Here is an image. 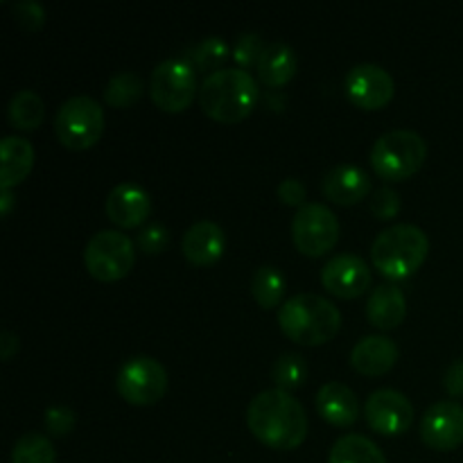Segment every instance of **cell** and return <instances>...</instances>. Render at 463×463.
Here are the masks:
<instances>
[{
    "mask_svg": "<svg viewBox=\"0 0 463 463\" xmlns=\"http://www.w3.org/2000/svg\"><path fill=\"white\" fill-rule=\"evenodd\" d=\"M247 425L253 437L274 450H294L307 437V414L285 389H265L247 407Z\"/></svg>",
    "mask_w": 463,
    "mask_h": 463,
    "instance_id": "obj_1",
    "label": "cell"
},
{
    "mask_svg": "<svg viewBox=\"0 0 463 463\" xmlns=\"http://www.w3.org/2000/svg\"><path fill=\"white\" fill-rule=\"evenodd\" d=\"M199 107L222 125H235L253 111L258 102V81L242 68H222L199 84Z\"/></svg>",
    "mask_w": 463,
    "mask_h": 463,
    "instance_id": "obj_2",
    "label": "cell"
},
{
    "mask_svg": "<svg viewBox=\"0 0 463 463\" xmlns=\"http://www.w3.org/2000/svg\"><path fill=\"white\" fill-rule=\"evenodd\" d=\"M279 326L294 344L319 346L339 333L342 312L326 297L301 292L279 307Z\"/></svg>",
    "mask_w": 463,
    "mask_h": 463,
    "instance_id": "obj_3",
    "label": "cell"
},
{
    "mask_svg": "<svg viewBox=\"0 0 463 463\" xmlns=\"http://www.w3.org/2000/svg\"><path fill=\"white\" fill-rule=\"evenodd\" d=\"M430 251V240L425 231L416 224H393L380 231L371 247V260L375 269L392 280H402L414 274L425 262Z\"/></svg>",
    "mask_w": 463,
    "mask_h": 463,
    "instance_id": "obj_4",
    "label": "cell"
},
{
    "mask_svg": "<svg viewBox=\"0 0 463 463\" xmlns=\"http://www.w3.org/2000/svg\"><path fill=\"white\" fill-rule=\"evenodd\" d=\"M428 156V143L414 129H392L375 140L371 165L384 181H405L420 170Z\"/></svg>",
    "mask_w": 463,
    "mask_h": 463,
    "instance_id": "obj_5",
    "label": "cell"
},
{
    "mask_svg": "<svg viewBox=\"0 0 463 463\" xmlns=\"http://www.w3.org/2000/svg\"><path fill=\"white\" fill-rule=\"evenodd\" d=\"M54 134L66 149H90L104 134V109L90 95H72L59 107Z\"/></svg>",
    "mask_w": 463,
    "mask_h": 463,
    "instance_id": "obj_6",
    "label": "cell"
},
{
    "mask_svg": "<svg viewBox=\"0 0 463 463\" xmlns=\"http://www.w3.org/2000/svg\"><path fill=\"white\" fill-rule=\"evenodd\" d=\"M149 95L154 104L167 113H181L199 95L197 71L184 57L165 59L149 77Z\"/></svg>",
    "mask_w": 463,
    "mask_h": 463,
    "instance_id": "obj_7",
    "label": "cell"
},
{
    "mask_svg": "<svg viewBox=\"0 0 463 463\" xmlns=\"http://www.w3.org/2000/svg\"><path fill=\"white\" fill-rule=\"evenodd\" d=\"M136 260L134 242L120 231L104 229L98 231L86 242L84 265L93 279L111 283V280L125 279L131 271Z\"/></svg>",
    "mask_w": 463,
    "mask_h": 463,
    "instance_id": "obj_8",
    "label": "cell"
},
{
    "mask_svg": "<svg viewBox=\"0 0 463 463\" xmlns=\"http://www.w3.org/2000/svg\"><path fill=\"white\" fill-rule=\"evenodd\" d=\"M292 240L306 256H324L339 240L337 215L321 202L303 203L292 217Z\"/></svg>",
    "mask_w": 463,
    "mask_h": 463,
    "instance_id": "obj_9",
    "label": "cell"
},
{
    "mask_svg": "<svg viewBox=\"0 0 463 463\" xmlns=\"http://www.w3.org/2000/svg\"><path fill=\"white\" fill-rule=\"evenodd\" d=\"M116 387L131 405H154L167 392V371L154 357H131L118 371Z\"/></svg>",
    "mask_w": 463,
    "mask_h": 463,
    "instance_id": "obj_10",
    "label": "cell"
},
{
    "mask_svg": "<svg viewBox=\"0 0 463 463\" xmlns=\"http://www.w3.org/2000/svg\"><path fill=\"white\" fill-rule=\"evenodd\" d=\"M364 419L378 434L398 437L414 423V405L398 389H375L364 402Z\"/></svg>",
    "mask_w": 463,
    "mask_h": 463,
    "instance_id": "obj_11",
    "label": "cell"
},
{
    "mask_svg": "<svg viewBox=\"0 0 463 463\" xmlns=\"http://www.w3.org/2000/svg\"><path fill=\"white\" fill-rule=\"evenodd\" d=\"M344 89L355 107L378 111L392 102L393 93H396V81L378 63H357L348 71Z\"/></svg>",
    "mask_w": 463,
    "mask_h": 463,
    "instance_id": "obj_12",
    "label": "cell"
},
{
    "mask_svg": "<svg viewBox=\"0 0 463 463\" xmlns=\"http://www.w3.org/2000/svg\"><path fill=\"white\" fill-rule=\"evenodd\" d=\"M420 439L439 452H450L463 443V405L457 401H439L425 410L420 419Z\"/></svg>",
    "mask_w": 463,
    "mask_h": 463,
    "instance_id": "obj_13",
    "label": "cell"
},
{
    "mask_svg": "<svg viewBox=\"0 0 463 463\" xmlns=\"http://www.w3.org/2000/svg\"><path fill=\"white\" fill-rule=\"evenodd\" d=\"M321 283L339 298H357L369 289L371 269L357 253H337L321 269Z\"/></svg>",
    "mask_w": 463,
    "mask_h": 463,
    "instance_id": "obj_14",
    "label": "cell"
},
{
    "mask_svg": "<svg viewBox=\"0 0 463 463\" xmlns=\"http://www.w3.org/2000/svg\"><path fill=\"white\" fill-rule=\"evenodd\" d=\"M104 211H107V217L116 226L136 229V226L145 224V220L149 217L152 199H149V193L140 184L122 181L109 193L107 202H104Z\"/></svg>",
    "mask_w": 463,
    "mask_h": 463,
    "instance_id": "obj_15",
    "label": "cell"
},
{
    "mask_svg": "<svg viewBox=\"0 0 463 463\" xmlns=\"http://www.w3.org/2000/svg\"><path fill=\"white\" fill-rule=\"evenodd\" d=\"M371 190V176L355 163H339L330 167L321 179V193L339 206H353L362 202Z\"/></svg>",
    "mask_w": 463,
    "mask_h": 463,
    "instance_id": "obj_16",
    "label": "cell"
},
{
    "mask_svg": "<svg viewBox=\"0 0 463 463\" xmlns=\"http://www.w3.org/2000/svg\"><path fill=\"white\" fill-rule=\"evenodd\" d=\"M226 235L217 222L199 220L190 226L181 240V251L193 265L211 267L224 256Z\"/></svg>",
    "mask_w": 463,
    "mask_h": 463,
    "instance_id": "obj_17",
    "label": "cell"
},
{
    "mask_svg": "<svg viewBox=\"0 0 463 463\" xmlns=\"http://www.w3.org/2000/svg\"><path fill=\"white\" fill-rule=\"evenodd\" d=\"M398 344L387 335H366L351 351V364L362 375H383L398 362Z\"/></svg>",
    "mask_w": 463,
    "mask_h": 463,
    "instance_id": "obj_18",
    "label": "cell"
},
{
    "mask_svg": "<svg viewBox=\"0 0 463 463\" xmlns=\"http://www.w3.org/2000/svg\"><path fill=\"white\" fill-rule=\"evenodd\" d=\"M315 402L321 419L337 428H346L360 419V398L344 383H326L317 392Z\"/></svg>",
    "mask_w": 463,
    "mask_h": 463,
    "instance_id": "obj_19",
    "label": "cell"
},
{
    "mask_svg": "<svg viewBox=\"0 0 463 463\" xmlns=\"http://www.w3.org/2000/svg\"><path fill=\"white\" fill-rule=\"evenodd\" d=\"M0 156H3V165H0V190H12L25 176L30 175L34 167V147L27 138L14 134L5 136L0 140Z\"/></svg>",
    "mask_w": 463,
    "mask_h": 463,
    "instance_id": "obj_20",
    "label": "cell"
},
{
    "mask_svg": "<svg viewBox=\"0 0 463 463\" xmlns=\"http://www.w3.org/2000/svg\"><path fill=\"white\" fill-rule=\"evenodd\" d=\"M407 315L405 294L398 285H378L366 301V317L371 326L380 330H393L402 324Z\"/></svg>",
    "mask_w": 463,
    "mask_h": 463,
    "instance_id": "obj_21",
    "label": "cell"
},
{
    "mask_svg": "<svg viewBox=\"0 0 463 463\" xmlns=\"http://www.w3.org/2000/svg\"><path fill=\"white\" fill-rule=\"evenodd\" d=\"M297 68L298 61L294 50L283 41H274V43H267L256 71L260 81H265L269 89H279V86H285L297 75Z\"/></svg>",
    "mask_w": 463,
    "mask_h": 463,
    "instance_id": "obj_22",
    "label": "cell"
},
{
    "mask_svg": "<svg viewBox=\"0 0 463 463\" xmlns=\"http://www.w3.org/2000/svg\"><path fill=\"white\" fill-rule=\"evenodd\" d=\"M328 463H387V457L375 441L362 434H346L330 448Z\"/></svg>",
    "mask_w": 463,
    "mask_h": 463,
    "instance_id": "obj_23",
    "label": "cell"
},
{
    "mask_svg": "<svg viewBox=\"0 0 463 463\" xmlns=\"http://www.w3.org/2000/svg\"><path fill=\"white\" fill-rule=\"evenodd\" d=\"M285 276L279 267L262 265L258 267L251 279V297L265 310L283 306L285 297Z\"/></svg>",
    "mask_w": 463,
    "mask_h": 463,
    "instance_id": "obj_24",
    "label": "cell"
},
{
    "mask_svg": "<svg viewBox=\"0 0 463 463\" xmlns=\"http://www.w3.org/2000/svg\"><path fill=\"white\" fill-rule=\"evenodd\" d=\"M7 116L12 127L21 131H34L36 127L43 122L45 116V107L43 99H41L39 93L30 89H23L18 93H14V98L9 99V109Z\"/></svg>",
    "mask_w": 463,
    "mask_h": 463,
    "instance_id": "obj_25",
    "label": "cell"
},
{
    "mask_svg": "<svg viewBox=\"0 0 463 463\" xmlns=\"http://www.w3.org/2000/svg\"><path fill=\"white\" fill-rule=\"evenodd\" d=\"M231 52H233V50L229 48V43H226L222 36H206V39L199 41L194 48H190L184 59L194 68V71H202L211 75V72L222 71V66H224L226 59L231 57Z\"/></svg>",
    "mask_w": 463,
    "mask_h": 463,
    "instance_id": "obj_26",
    "label": "cell"
},
{
    "mask_svg": "<svg viewBox=\"0 0 463 463\" xmlns=\"http://www.w3.org/2000/svg\"><path fill=\"white\" fill-rule=\"evenodd\" d=\"M145 90V81L138 72L122 71L109 80V84L104 86V99H107L109 107L113 109H127L131 104H136L140 99Z\"/></svg>",
    "mask_w": 463,
    "mask_h": 463,
    "instance_id": "obj_27",
    "label": "cell"
},
{
    "mask_svg": "<svg viewBox=\"0 0 463 463\" xmlns=\"http://www.w3.org/2000/svg\"><path fill=\"white\" fill-rule=\"evenodd\" d=\"M12 463H57V450L45 434L27 432L14 443Z\"/></svg>",
    "mask_w": 463,
    "mask_h": 463,
    "instance_id": "obj_28",
    "label": "cell"
},
{
    "mask_svg": "<svg viewBox=\"0 0 463 463\" xmlns=\"http://www.w3.org/2000/svg\"><path fill=\"white\" fill-rule=\"evenodd\" d=\"M306 378L307 364L298 353H283V355L276 357V362L271 364V380H274L276 389L292 392V389L301 387Z\"/></svg>",
    "mask_w": 463,
    "mask_h": 463,
    "instance_id": "obj_29",
    "label": "cell"
},
{
    "mask_svg": "<svg viewBox=\"0 0 463 463\" xmlns=\"http://www.w3.org/2000/svg\"><path fill=\"white\" fill-rule=\"evenodd\" d=\"M265 48L267 43L262 41V36L258 34V32H244V34H240L238 41H235L231 57L235 59V63H238L242 71H247V68L258 66Z\"/></svg>",
    "mask_w": 463,
    "mask_h": 463,
    "instance_id": "obj_30",
    "label": "cell"
},
{
    "mask_svg": "<svg viewBox=\"0 0 463 463\" xmlns=\"http://www.w3.org/2000/svg\"><path fill=\"white\" fill-rule=\"evenodd\" d=\"M136 244H138L140 251L147 253V256H156V253H161L163 249L170 244V231L163 224H158V222L145 224L143 229H140V233L136 235Z\"/></svg>",
    "mask_w": 463,
    "mask_h": 463,
    "instance_id": "obj_31",
    "label": "cell"
},
{
    "mask_svg": "<svg viewBox=\"0 0 463 463\" xmlns=\"http://www.w3.org/2000/svg\"><path fill=\"white\" fill-rule=\"evenodd\" d=\"M401 211V194L392 188V185H383L371 197V213L378 220H392Z\"/></svg>",
    "mask_w": 463,
    "mask_h": 463,
    "instance_id": "obj_32",
    "label": "cell"
},
{
    "mask_svg": "<svg viewBox=\"0 0 463 463\" xmlns=\"http://www.w3.org/2000/svg\"><path fill=\"white\" fill-rule=\"evenodd\" d=\"M75 411L66 405H54L45 410V430L52 437H66L72 428H75Z\"/></svg>",
    "mask_w": 463,
    "mask_h": 463,
    "instance_id": "obj_33",
    "label": "cell"
},
{
    "mask_svg": "<svg viewBox=\"0 0 463 463\" xmlns=\"http://www.w3.org/2000/svg\"><path fill=\"white\" fill-rule=\"evenodd\" d=\"M12 14L27 30H39L45 23L43 5L36 3V0H16V3H12Z\"/></svg>",
    "mask_w": 463,
    "mask_h": 463,
    "instance_id": "obj_34",
    "label": "cell"
},
{
    "mask_svg": "<svg viewBox=\"0 0 463 463\" xmlns=\"http://www.w3.org/2000/svg\"><path fill=\"white\" fill-rule=\"evenodd\" d=\"M279 199L285 203V206H298L301 208L306 202V185L303 181L294 179V176H288L279 184Z\"/></svg>",
    "mask_w": 463,
    "mask_h": 463,
    "instance_id": "obj_35",
    "label": "cell"
},
{
    "mask_svg": "<svg viewBox=\"0 0 463 463\" xmlns=\"http://www.w3.org/2000/svg\"><path fill=\"white\" fill-rule=\"evenodd\" d=\"M443 387L450 398H463V360H455L443 373Z\"/></svg>",
    "mask_w": 463,
    "mask_h": 463,
    "instance_id": "obj_36",
    "label": "cell"
},
{
    "mask_svg": "<svg viewBox=\"0 0 463 463\" xmlns=\"http://www.w3.org/2000/svg\"><path fill=\"white\" fill-rule=\"evenodd\" d=\"M18 346H21L18 335H14L12 330H3V333H0V360L3 362L12 360L14 353H18Z\"/></svg>",
    "mask_w": 463,
    "mask_h": 463,
    "instance_id": "obj_37",
    "label": "cell"
},
{
    "mask_svg": "<svg viewBox=\"0 0 463 463\" xmlns=\"http://www.w3.org/2000/svg\"><path fill=\"white\" fill-rule=\"evenodd\" d=\"M12 206H14L12 190H0V215L9 217V213H12Z\"/></svg>",
    "mask_w": 463,
    "mask_h": 463,
    "instance_id": "obj_38",
    "label": "cell"
}]
</instances>
